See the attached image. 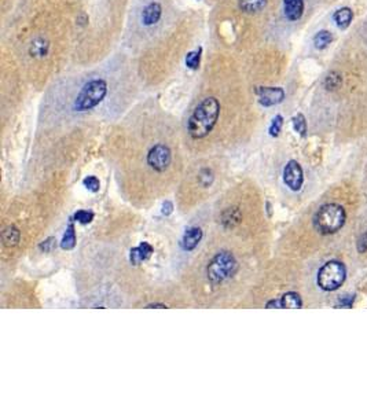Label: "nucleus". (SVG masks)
Wrapping results in <instances>:
<instances>
[{"instance_id":"f257e3e1","label":"nucleus","mask_w":367,"mask_h":412,"mask_svg":"<svg viewBox=\"0 0 367 412\" xmlns=\"http://www.w3.org/2000/svg\"><path fill=\"white\" fill-rule=\"evenodd\" d=\"M220 114V103L213 97L205 98L198 106L194 109L189 121H187V131L193 139H202L208 136L217 122Z\"/></svg>"},{"instance_id":"f03ea898","label":"nucleus","mask_w":367,"mask_h":412,"mask_svg":"<svg viewBox=\"0 0 367 412\" xmlns=\"http://www.w3.org/2000/svg\"><path fill=\"white\" fill-rule=\"evenodd\" d=\"M347 214L341 205H323L314 217V227L318 232L323 235L336 234L344 227Z\"/></svg>"},{"instance_id":"7ed1b4c3","label":"nucleus","mask_w":367,"mask_h":412,"mask_svg":"<svg viewBox=\"0 0 367 412\" xmlns=\"http://www.w3.org/2000/svg\"><path fill=\"white\" fill-rule=\"evenodd\" d=\"M237 268H238V263L234 255L231 252L223 250L210 260L206 267V275L210 282L222 283L231 278L237 272Z\"/></svg>"},{"instance_id":"20e7f679","label":"nucleus","mask_w":367,"mask_h":412,"mask_svg":"<svg viewBox=\"0 0 367 412\" xmlns=\"http://www.w3.org/2000/svg\"><path fill=\"white\" fill-rule=\"evenodd\" d=\"M107 94V83L102 78L91 80L83 87L80 94L75 101V109L77 112H87L97 107L102 102Z\"/></svg>"},{"instance_id":"39448f33","label":"nucleus","mask_w":367,"mask_h":412,"mask_svg":"<svg viewBox=\"0 0 367 412\" xmlns=\"http://www.w3.org/2000/svg\"><path fill=\"white\" fill-rule=\"evenodd\" d=\"M345 278H347L345 265L342 264L341 261L332 260V261H327L319 270L316 282L322 290L334 291L341 287L342 283L345 282Z\"/></svg>"},{"instance_id":"423d86ee","label":"nucleus","mask_w":367,"mask_h":412,"mask_svg":"<svg viewBox=\"0 0 367 412\" xmlns=\"http://www.w3.org/2000/svg\"><path fill=\"white\" fill-rule=\"evenodd\" d=\"M171 161H172V154L168 146L165 144H156L154 147L150 148L148 154L149 167L157 172H164L169 167Z\"/></svg>"},{"instance_id":"0eeeda50","label":"nucleus","mask_w":367,"mask_h":412,"mask_svg":"<svg viewBox=\"0 0 367 412\" xmlns=\"http://www.w3.org/2000/svg\"><path fill=\"white\" fill-rule=\"evenodd\" d=\"M283 182L291 191H300L303 187V183H304L303 169H301L300 163L295 159L286 163L285 169H283Z\"/></svg>"},{"instance_id":"6e6552de","label":"nucleus","mask_w":367,"mask_h":412,"mask_svg":"<svg viewBox=\"0 0 367 412\" xmlns=\"http://www.w3.org/2000/svg\"><path fill=\"white\" fill-rule=\"evenodd\" d=\"M256 94L259 97V103L261 106H274L283 101L285 92L282 88L278 87H259L256 90Z\"/></svg>"},{"instance_id":"1a4fd4ad","label":"nucleus","mask_w":367,"mask_h":412,"mask_svg":"<svg viewBox=\"0 0 367 412\" xmlns=\"http://www.w3.org/2000/svg\"><path fill=\"white\" fill-rule=\"evenodd\" d=\"M202 236H204V232H202V229L199 228V227H191V228H189L184 232L182 242H180L182 249L186 250V252L194 250L199 244Z\"/></svg>"},{"instance_id":"9d476101","label":"nucleus","mask_w":367,"mask_h":412,"mask_svg":"<svg viewBox=\"0 0 367 412\" xmlns=\"http://www.w3.org/2000/svg\"><path fill=\"white\" fill-rule=\"evenodd\" d=\"M152 253H153V246L149 242H140L136 248H132L129 252V261L133 265H139L143 261H146L152 256Z\"/></svg>"},{"instance_id":"9b49d317","label":"nucleus","mask_w":367,"mask_h":412,"mask_svg":"<svg viewBox=\"0 0 367 412\" xmlns=\"http://www.w3.org/2000/svg\"><path fill=\"white\" fill-rule=\"evenodd\" d=\"M283 9L287 20H300L304 11V0H283Z\"/></svg>"},{"instance_id":"f8f14e48","label":"nucleus","mask_w":367,"mask_h":412,"mask_svg":"<svg viewBox=\"0 0 367 412\" xmlns=\"http://www.w3.org/2000/svg\"><path fill=\"white\" fill-rule=\"evenodd\" d=\"M161 13H163L161 6L158 5V3H150V5L143 10L142 14L143 24L148 26L157 24L158 20L161 18Z\"/></svg>"},{"instance_id":"ddd939ff","label":"nucleus","mask_w":367,"mask_h":412,"mask_svg":"<svg viewBox=\"0 0 367 412\" xmlns=\"http://www.w3.org/2000/svg\"><path fill=\"white\" fill-rule=\"evenodd\" d=\"M20 239H21V232H20V229L17 228L16 225H9V227L3 231V234H2V240H3V244L7 246V248L17 246L18 242H20Z\"/></svg>"},{"instance_id":"4468645a","label":"nucleus","mask_w":367,"mask_h":412,"mask_svg":"<svg viewBox=\"0 0 367 412\" xmlns=\"http://www.w3.org/2000/svg\"><path fill=\"white\" fill-rule=\"evenodd\" d=\"M75 220L70 219L69 220V224H67L66 232L63 235V238L61 240V248L63 250H71L75 246H76V228H75Z\"/></svg>"},{"instance_id":"2eb2a0df","label":"nucleus","mask_w":367,"mask_h":412,"mask_svg":"<svg viewBox=\"0 0 367 412\" xmlns=\"http://www.w3.org/2000/svg\"><path fill=\"white\" fill-rule=\"evenodd\" d=\"M280 305L282 308H291V309H297L303 306V301H301L300 294H297L295 291H289L280 297Z\"/></svg>"},{"instance_id":"dca6fc26","label":"nucleus","mask_w":367,"mask_h":412,"mask_svg":"<svg viewBox=\"0 0 367 412\" xmlns=\"http://www.w3.org/2000/svg\"><path fill=\"white\" fill-rule=\"evenodd\" d=\"M352 17H353L352 10L351 9H348V7L340 9V10H337L336 13H334V21H336L337 26H338L340 29H345V28L349 26V24H351L352 21Z\"/></svg>"},{"instance_id":"f3484780","label":"nucleus","mask_w":367,"mask_h":412,"mask_svg":"<svg viewBox=\"0 0 367 412\" xmlns=\"http://www.w3.org/2000/svg\"><path fill=\"white\" fill-rule=\"evenodd\" d=\"M241 221V213L237 208H230L223 213L222 217V223L225 224L226 227H234Z\"/></svg>"},{"instance_id":"a211bd4d","label":"nucleus","mask_w":367,"mask_h":412,"mask_svg":"<svg viewBox=\"0 0 367 412\" xmlns=\"http://www.w3.org/2000/svg\"><path fill=\"white\" fill-rule=\"evenodd\" d=\"M267 3V0H241L240 7L245 13H257Z\"/></svg>"},{"instance_id":"6ab92c4d","label":"nucleus","mask_w":367,"mask_h":412,"mask_svg":"<svg viewBox=\"0 0 367 412\" xmlns=\"http://www.w3.org/2000/svg\"><path fill=\"white\" fill-rule=\"evenodd\" d=\"M332 40L333 36L330 32L321 31L318 32L315 37H314V44H315V47L318 50H323V48H326V47L332 43Z\"/></svg>"},{"instance_id":"aec40b11","label":"nucleus","mask_w":367,"mask_h":412,"mask_svg":"<svg viewBox=\"0 0 367 412\" xmlns=\"http://www.w3.org/2000/svg\"><path fill=\"white\" fill-rule=\"evenodd\" d=\"M48 51V43L44 39H37L32 43L31 54L32 56H44Z\"/></svg>"},{"instance_id":"412c9836","label":"nucleus","mask_w":367,"mask_h":412,"mask_svg":"<svg viewBox=\"0 0 367 412\" xmlns=\"http://www.w3.org/2000/svg\"><path fill=\"white\" fill-rule=\"evenodd\" d=\"M214 176L213 172L208 168L201 169V172L198 175V183L202 186V187H209L210 184L213 183Z\"/></svg>"},{"instance_id":"4be33fe9","label":"nucleus","mask_w":367,"mask_h":412,"mask_svg":"<svg viewBox=\"0 0 367 412\" xmlns=\"http://www.w3.org/2000/svg\"><path fill=\"white\" fill-rule=\"evenodd\" d=\"M199 61H201V48L191 51L186 56V65L190 69H197L199 66Z\"/></svg>"},{"instance_id":"5701e85b","label":"nucleus","mask_w":367,"mask_h":412,"mask_svg":"<svg viewBox=\"0 0 367 412\" xmlns=\"http://www.w3.org/2000/svg\"><path fill=\"white\" fill-rule=\"evenodd\" d=\"M293 127H295V131H296L299 135H301V136H306L307 122L303 114H297L296 117L293 118Z\"/></svg>"},{"instance_id":"b1692460","label":"nucleus","mask_w":367,"mask_h":412,"mask_svg":"<svg viewBox=\"0 0 367 412\" xmlns=\"http://www.w3.org/2000/svg\"><path fill=\"white\" fill-rule=\"evenodd\" d=\"M83 184L91 193H98L99 189H101V182H99V179L97 176H87L83 180Z\"/></svg>"},{"instance_id":"393cba45","label":"nucleus","mask_w":367,"mask_h":412,"mask_svg":"<svg viewBox=\"0 0 367 412\" xmlns=\"http://www.w3.org/2000/svg\"><path fill=\"white\" fill-rule=\"evenodd\" d=\"M75 221H77V223L80 224H90L94 220V213H92L91 210H79L76 214H75Z\"/></svg>"},{"instance_id":"a878e982","label":"nucleus","mask_w":367,"mask_h":412,"mask_svg":"<svg viewBox=\"0 0 367 412\" xmlns=\"http://www.w3.org/2000/svg\"><path fill=\"white\" fill-rule=\"evenodd\" d=\"M282 125H283V118L282 116H276L270 125V135L271 136L276 137L279 135L280 129H282Z\"/></svg>"},{"instance_id":"bb28decb","label":"nucleus","mask_w":367,"mask_h":412,"mask_svg":"<svg viewBox=\"0 0 367 412\" xmlns=\"http://www.w3.org/2000/svg\"><path fill=\"white\" fill-rule=\"evenodd\" d=\"M56 246V240L55 238H47L46 240H43L40 244H39V249L41 250V252H44V253H50V252H52L54 250V248Z\"/></svg>"},{"instance_id":"cd10ccee","label":"nucleus","mask_w":367,"mask_h":412,"mask_svg":"<svg viewBox=\"0 0 367 412\" xmlns=\"http://www.w3.org/2000/svg\"><path fill=\"white\" fill-rule=\"evenodd\" d=\"M367 250V232L360 235V238L357 239V252L359 253H364Z\"/></svg>"},{"instance_id":"c85d7f7f","label":"nucleus","mask_w":367,"mask_h":412,"mask_svg":"<svg viewBox=\"0 0 367 412\" xmlns=\"http://www.w3.org/2000/svg\"><path fill=\"white\" fill-rule=\"evenodd\" d=\"M325 84H326V87L329 88V90H333V88H337V86L340 84V77H336L334 74H330V76L327 77L326 81H325Z\"/></svg>"},{"instance_id":"c756f323","label":"nucleus","mask_w":367,"mask_h":412,"mask_svg":"<svg viewBox=\"0 0 367 412\" xmlns=\"http://www.w3.org/2000/svg\"><path fill=\"white\" fill-rule=\"evenodd\" d=\"M164 216H169V214L174 212V204L171 201H165L163 204V209H161Z\"/></svg>"},{"instance_id":"7c9ffc66","label":"nucleus","mask_w":367,"mask_h":412,"mask_svg":"<svg viewBox=\"0 0 367 412\" xmlns=\"http://www.w3.org/2000/svg\"><path fill=\"white\" fill-rule=\"evenodd\" d=\"M353 300H355V295H351L349 298H342V300L340 301L338 306H347V308H351Z\"/></svg>"},{"instance_id":"2f4dec72","label":"nucleus","mask_w":367,"mask_h":412,"mask_svg":"<svg viewBox=\"0 0 367 412\" xmlns=\"http://www.w3.org/2000/svg\"><path fill=\"white\" fill-rule=\"evenodd\" d=\"M265 308H282L280 300H271L265 304Z\"/></svg>"},{"instance_id":"473e14b6","label":"nucleus","mask_w":367,"mask_h":412,"mask_svg":"<svg viewBox=\"0 0 367 412\" xmlns=\"http://www.w3.org/2000/svg\"><path fill=\"white\" fill-rule=\"evenodd\" d=\"M146 308L152 309V308H168V306L165 305V304H149V305H146Z\"/></svg>"}]
</instances>
